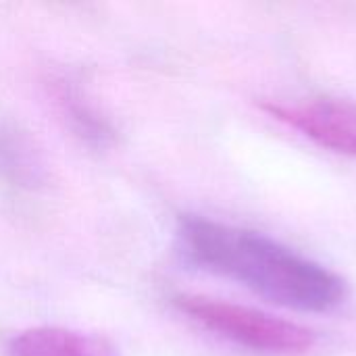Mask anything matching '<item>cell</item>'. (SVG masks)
Instances as JSON below:
<instances>
[{
	"label": "cell",
	"mask_w": 356,
	"mask_h": 356,
	"mask_svg": "<svg viewBox=\"0 0 356 356\" xmlns=\"http://www.w3.org/2000/svg\"><path fill=\"white\" fill-rule=\"evenodd\" d=\"M175 240L177 252L188 265L234 280L284 309L330 313L348 296L342 275L263 232L184 215Z\"/></svg>",
	"instance_id": "6da1fadb"
},
{
	"label": "cell",
	"mask_w": 356,
	"mask_h": 356,
	"mask_svg": "<svg viewBox=\"0 0 356 356\" xmlns=\"http://www.w3.org/2000/svg\"><path fill=\"white\" fill-rule=\"evenodd\" d=\"M173 305L204 330L257 353L290 356L309 353L315 346L311 330L250 307L190 294L175 296Z\"/></svg>",
	"instance_id": "7a4b0ae2"
},
{
	"label": "cell",
	"mask_w": 356,
	"mask_h": 356,
	"mask_svg": "<svg viewBox=\"0 0 356 356\" xmlns=\"http://www.w3.org/2000/svg\"><path fill=\"white\" fill-rule=\"evenodd\" d=\"M273 119L338 154L356 156V104L344 98H319L307 104H263Z\"/></svg>",
	"instance_id": "3957f363"
},
{
	"label": "cell",
	"mask_w": 356,
	"mask_h": 356,
	"mask_svg": "<svg viewBox=\"0 0 356 356\" xmlns=\"http://www.w3.org/2000/svg\"><path fill=\"white\" fill-rule=\"evenodd\" d=\"M0 179L19 192H35L46 184V165L29 131L0 119Z\"/></svg>",
	"instance_id": "277c9868"
},
{
	"label": "cell",
	"mask_w": 356,
	"mask_h": 356,
	"mask_svg": "<svg viewBox=\"0 0 356 356\" xmlns=\"http://www.w3.org/2000/svg\"><path fill=\"white\" fill-rule=\"evenodd\" d=\"M6 356H117V350L104 338L92 334L40 325L13 336Z\"/></svg>",
	"instance_id": "5b68a950"
},
{
	"label": "cell",
	"mask_w": 356,
	"mask_h": 356,
	"mask_svg": "<svg viewBox=\"0 0 356 356\" xmlns=\"http://www.w3.org/2000/svg\"><path fill=\"white\" fill-rule=\"evenodd\" d=\"M52 92L65 121L81 142L96 150H104L115 142L113 123L86 98V94L71 79H56L52 83Z\"/></svg>",
	"instance_id": "8992f818"
}]
</instances>
